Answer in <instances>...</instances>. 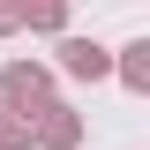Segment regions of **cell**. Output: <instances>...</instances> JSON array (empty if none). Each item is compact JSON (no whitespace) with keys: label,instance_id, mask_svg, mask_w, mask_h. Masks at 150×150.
Masks as SVG:
<instances>
[{"label":"cell","instance_id":"6da1fadb","mask_svg":"<svg viewBox=\"0 0 150 150\" xmlns=\"http://www.w3.org/2000/svg\"><path fill=\"white\" fill-rule=\"evenodd\" d=\"M68 68H75V75H98L105 53H98V45H68Z\"/></svg>","mask_w":150,"mask_h":150}]
</instances>
